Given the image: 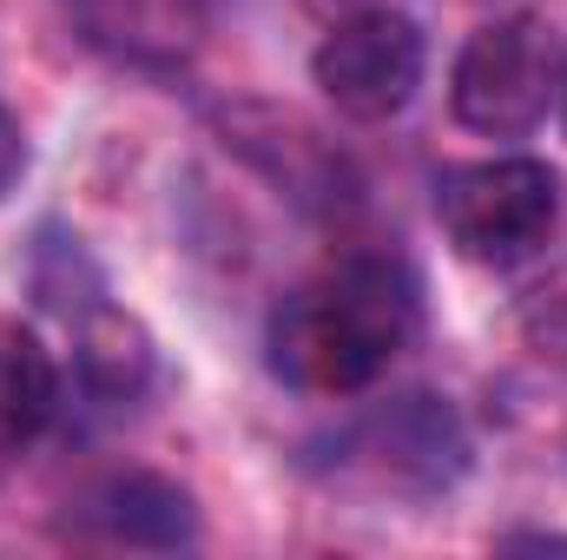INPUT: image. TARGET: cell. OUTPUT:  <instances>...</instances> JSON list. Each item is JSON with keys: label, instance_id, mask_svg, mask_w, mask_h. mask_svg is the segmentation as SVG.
<instances>
[{"label": "cell", "instance_id": "9c48e42d", "mask_svg": "<svg viewBox=\"0 0 567 560\" xmlns=\"http://www.w3.org/2000/svg\"><path fill=\"white\" fill-rule=\"evenodd\" d=\"M561 93H567V60H561Z\"/></svg>", "mask_w": 567, "mask_h": 560}, {"label": "cell", "instance_id": "ba28073f", "mask_svg": "<svg viewBox=\"0 0 567 560\" xmlns=\"http://www.w3.org/2000/svg\"><path fill=\"white\" fill-rule=\"evenodd\" d=\"M20 172H27V139H20V126H13V113L0 106V198L20 185Z\"/></svg>", "mask_w": 567, "mask_h": 560}, {"label": "cell", "instance_id": "5b68a950", "mask_svg": "<svg viewBox=\"0 0 567 560\" xmlns=\"http://www.w3.org/2000/svg\"><path fill=\"white\" fill-rule=\"evenodd\" d=\"M86 521L106 528L113 541H133V548H185L198 528L185 488H172L158 475H113L106 488L86 495Z\"/></svg>", "mask_w": 567, "mask_h": 560}, {"label": "cell", "instance_id": "7a4b0ae2", "mask_svg": "<svg viewBox=\"0 0 567 560\" xmlns=\"http://www.w3.org/2000/svg\"><path fill=\"white\" fill-rule=\"evenodd\" d=\"M561 211V185L542 158H482L435 185V218L449 245L475 265H515L528 258Z\"/></svg>", "mask_w": 567, "mask_h": 560}, {"label": "cell", "instance_id": "52a82bcc", "mask_svg": "<svg viewBox=\"0 0 567 560\" xmlns=\"http://www.w3.org/2000/svg\"><path fill=\"white\" fill-rule=\"evenodd\" d=\"M53 396H60V376L47 350L27 330H7L0 336V442L40 435V422L53 416Z\"/></svg>", "mask_w": 567, "mask_h": 560}, {"label": "cell", "instance_id": "6da1fadb", "mask_svg": "<svg viewBox=\"0 0 567 560\" xmlns=\"http://www.w3.org/2000/svg\"><path fill=\"white\" fill-rule=\"evenodd\" d=\"M416 336V278L390 258L337 265L271 317V370L303 396L370 390Z\"/></svg>", "mask_w": 567, "mask_h": 560}, {"label": "cell", "instance_id": "3957f363", "mask_svg": "<svg viewBox=\"0 0 567 560\" xmlns=\"http://www.w3.org/2000/svg\"><path fill=\"white\" fill-rule=\"evenodd\" d=\"M561 53L542 20H495L455 60V120L488 139H528L548 120Z\"/></svg>", "mask_w": 567, "mask_h": 560}, {"label": "cell", "instance_id": "8992f818", "mask_svg": "<svg viewBox=\"0 0 567 560\" xmlns=\"http://www.w3.org/2000/svg\"><path fill=\"white\" fill-rule=\"evenodd\" d=\"M73 356H80L86 390L106 396V403H126V396H140L145 383H152V336H145L126 310H106V303L86 310Z\"/></svg>", "mask_w": 567, "mask_h": 560}, {"label": "cell", "instance_id": "277c9868", "mask_svg": "<svg viewBox=\"0 0 567 560\" xmlns=\"http://www.w3.org/2000/svg\"><path fill=\"white\" fill-rule=\"evenodd\" d=\"M323 100L350 120H396L416 86H423V33L410 13H390V7H370L357 20H343L317 60H310Z\"/></svg>", "mask_w": 567, "mask_h": 560}]
</instances>
